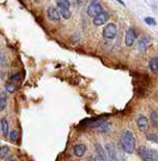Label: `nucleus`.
Wrapping results in <instances>:
<instances>
[{
  "instance_id": "1",
  "label": "nucleus",
  "mask_w": 158,
  "mask_h": 161,
  "mask_svg": "<svg viewBox=\"0 0 158 161\" xmlns=\"http://www.w3.org/2000/svg\"><path fill=\"white\" fill-rule=\"evenodd\" d=\"M121 146L127 153H132L135 149V137L129 130L125 131L121 135Z\"/></svg>"
},
{
  "instance_id": "2",
  "label": "nucleus",
  "mask_w": 158,
  "mask_h": 161,
  "mask_svg": "<svg viewBox=\"0 0 158 161\" xmlns=\"http://www.w3.org/2000/svg\"><path fill=\"white\" fill-rule=\"evenodd\" d=\"M137 151L144 161H158V153L154 149H150L144 146H141V147H139Z\"/></svg>"
},
{
  "instance_id": "3",
  "label": "nucleus",
  "mask_w": 158,
  "mask_h": 161,
  "mask_svg": "<svg viewBox=\"0 0 158 161\" xmlns=\"http://www.w3.org/2000/svg\"><path fill=\"white\" fill-rule=\"evenodd\" d=\"M87 12L89 16L95 17L96 15H99V14H101V13L103 12V7H102V4L100 3V1L93 0L91 3L89 4Z\"/></svg>"
},
{
  "instance_id": "4",
  "label": "nucleus",
  "mask_w": 158,
  "mask_h": 161,
  "mask_svg": "<svg viewBox=\"0 0 158 161\" xmlns=\"http://www.w3.org/2000/svg\"><path fill=\"white\" fill-rule=\"evenodd\" d=\"M117 25L114 23H109L103 29V36L106 39H114L117 35Z\"/></svg>"
},
{
  "instance_id": "5",
  "label": "nucleus",
  "mask_w": 158,
  "mask_h": 161,
  "mask_svg": "<svg viewBox=\"0 0 158 161\" xmlns=\"http://www.w3.org/2000/svg\"><path fill=\"white\" fill-rule=\"evenodd\" d=\"M137 32H135V29L134 28L128 29L127 33H126V39H125L126 46L127 47L133 46V43H134L135 39H137Z\"/></svg>"
},
{
  "instance_id": "6",
  "label": "nucleus",
  "mask_w": 158,
  "mask_h": 161,
  "mask_svg": "<svg viewBox=\"0 0 158 161\" xmlns=\"http://www.w3.org/2000/svg\"><path fill=\"white\" fill-rule=\"evenodd\" d=\"M105 149H106V151H107L108 161H118L116 149H115V146H114L112 143H108V144L105 145Z\"/></svg>"
},
{
  "instance_id": "7",
  "label": "nucleus",
  "mask_w": 158,
  "mask_h": 161,
  "mask_svg": "<svg viewBox=\"0 0 158 161\" xmlns=\"http://www.w3.org/2000/svg\"><path fill=\"white\" fill-rule=\"evenodd\" d=\"M108 18H109V14L107 12H103L99 14V15H96L95 17H93V24L95 25V26H101V25L105 24L106 22L108 21Z\"/></svg>"
},
{
  "instance_id": "8",
  "label": "nucleus",
  "mask_w": 158,
  "mask_h": 161,
  "mask_svg": "<svg viewBox=\"0 0 158 161\" xmlns=\"http://www.w3.org/2000/svg\"><path fill=\"white\" fill-rule=\"evenodd\" d=\"M137 128L140 129V131H143V132H145L147 131V129H148V120L146 118L145 116H139L137 119Z\"/></svg>"
},
{
  "instance_id": "9",
  "label": "nucleus",
  "mask_w": 158,
  "mask_h": 161,
  "mask_svg": "<svg viewBox=\"0 0 158 161\" xmlns=\"http://www.w3.org/2000/svg\"><path fill=\"white\" fill-rule=\"evenodd\" d=\"M47 15L49 17V20H51V21L53 22H58L61 20V14H60V12L55 8H53V7H50V8L48 9Z\"/></svg>"
},
{
  "instance_id": "10",
  "label": "nucleus",
  "mask_w": 158,
  "mask_h": 161,
  "mask_svg": "<svg viewBox=\"0 0 158 161\" xmlns=\"http://www.w3.org/2000/svg\"><path fill=\"white\" fill-rule=\"evenodd\" d=\"M87 151V147L84 144H77L74 146V153L77 157H82Z\"/></svg>"
},
{
  "instance_id": "11",
  "label": "nucleus",
  "mask_w": 158,
  "mask_h": 161,
  "mask_svg": "<svg viewBox=\"0 0 158 161\" xmlns=\"http://www.w3.org/2000/svg\"><path fill=\"white\" fill-rule=\"evenodd\" d=\"M148 43H150V39L145 36H143V37L139 40V43H137V50L140 51V52H144L146 50V48L148 47Z\"/></svg>"
},
{
  "instance_id": "12",
  "label": "nucleus",
  "mask_w": 158,
  "mask_h": 161,
  "mask_svg": "<svg viewBox=\"0 0 158 161\" xmlns=\"http://www.w3.org/2000/svg\"><path fill=\"white\" fill-rule=\"evenodd\" d=\"M94 147H95V151H96V155H99L100 157H102L104 160L108 161V157H107V155L105 153V149L101 146L100 144H95L94 145Z\"/></svg>"
},
{
  "instance_id": "13",
  "label": "nucleus",
  "mask_w": 158,
  "mask_h": 161,
  "mask_svg": "<svg viewBox=\"0 0 158 161\" xmlns=\"http://www.w3.org/2000/svg\"><path fill=\"white\" fill-rule=\"evenodd\" d=\"M150 70H152V73L157 74L158 73V58H154L150 60Z\"/></svg>"
},
{
  "instance_id": "14",
  "label": "nucleus",
  "mask_w": 158,
  "mask_h": 161,
  "mask_svg": "<svg viewBox=\"0 0 158 161\" xmlns=\"http://www.w3.org/2000/svg\"><path fill=\"white\" fill-rule=\"evenodd\" d=\"M60 14H61V16H62L63 18H65V20H69L71 16V11H69L68 9H64V8H60Z\"/></svg>"
},
{
  "instance_id": "15",
  "label": "nucleus",
  "mask_w": 158,
  "mask_h": 161,
  "mask_svg": "<svg viewBox=\"0 0 158 161\" xmlns=\"http://www.w3.org/2000/svg\"><path fill=\"white\" fill-rule=\"evenodd\" d=\"M56 4L58 8L69 9L71 8V2L68 0H56Z\"/></svg>"
},
{
  "instance_id": "16",
  "label": "nucleus",
  "mask_w": 158,
  "mask_h": 161,
  "mask_svg": "<svg viewBox=\"0 0 158 161\" xmlns=\"http://www.w3.org/2000/svg\"><path fill=\"white\" fill-rule=\"evenodd\" d=\"M1 129H2V132L4 135H8L9 134V122L7 119L1 120Z\"/></svg>"
},
{
  "instance_id": "17",
  "label": "nucleus",
  "mask_w": 158,
  "mask_h": 161,
  "mask_svg": "<svg viewBox=\"0 0 158 161\" xmlns=\"http://www.w3.org/2000/svg\"><path fill=\"white\" fill-rule=\"evenodd\" d=\"M9 153V147L8 146H1L0 147V158L4 159L7 157V155Z\"/></svg>"
},
{
  "instance_id": "18",
  "label": "nucleus",
  "mask_w": 158,
  "mask_h": 161,
  "mask_svg": "<svg viewBox=\"0 0 158 161\" xmlns=\"http://www.w3.org/2000/svg\"><path fill=\"white\" fill-rule=\"evenodd\" d=\"M5 106H7V96L2 94L0 96V110H4Z\"/></svg>"
},
{
  "instance_id": "19",
  "label": "nucleus",
  "mask_w": 158,
  "mask_h": 161,
  "mask_svg": "<svg viewBox=\"0 0 158 161\" xmlns=\"http://www.w3.org/2000/svg\"><path fill=\"white\" fill-rule=\"evenodd\" d=\"M150 119L153 121V123H154L155 127H158V115L156 112H152L150 114Z\"/></svg>"
},
{
  "instance_id": "20",
  "label": "nucleus",
  "mask_w": 158,
  "mask_h": 161,
  "mask_svg": "<svg viewBox=\"0 0 158 161\" xmlns=\"http://www.w3.org/2000/svg\"><path fill=\"white\" fill-rule=\"evenodd\" d=\"M146 138H147L148 140L154 142V143H158V136H157V134H155V133L147 134V135H146Z\"/></svg>"
},
{
  "instance_id": "21",
  "label": "nucleus",
  "mask_w": 158,
  "mask_h": 161,
  "mask_svg": "<svg viewBox=\"0 0 158 161\" xmlns=\"http://www.w3.org/2000/svg\"><path fill=\"white\" fill-rule=\"evenodd\" d=\"M17 136H19V133H17L16 130H13V131L10 132V140H12V142H16Z\"/></svg>"
},
{
  "instance_id": "22",
  "label": "nucleus",
  "mask_w": 158,
  "mask_h": 161,
  "mask_svg": "<svg viewBox=\"0 0 158 161\" xmlns=\"http://www.w3.org/2000/svg\"><path fill=\"white\" fill-rule=\"evenodd\" d=\"M7 65V58L2 52H0V66H5Z\"/></svg>"
},
{
  "instance_id": "23",
  "label": "nucleus",
  "mask_w": 158,
  "mask_h": 161,
  "mask_svg": "<svg viewBox=\"0 0 158 161\" xmlns=\"http://www.w3.org/2000/svg\"><path fill=\"white\" fill-rule=\"evenodd\" d=\"M5 90L8 92H10V93H12V92L15 91V87L13 86L12 83H7L5 84Z\"/></svg>"
},
{
  "instance_id": "24",
  "label": "nucleus",
  "mask_w": 158,
  "mask_h": 161,
  "mask_svg": "<svg viewBox=\"0 0 158 161\" xmlns=\"http://www.w3.org/2000/svg\"><path fill=\"white\" fill-rule=\"evenodd\" d=\"M145 23L148 25H152V26L156 25V21H155L153 17H145Z\"/></svg>"
},
{
  "instance_id": "25",
  "label": "nucleus",
  "mask_w": 158,
  "mask_h": 161,
  "mask_svg": "<svg viewBox=\"0 0 158 161\" xmlns=\"http://www.w3.org/2000/svg\"><path fill=\"white\" fill-rule=\"evenodd\" d=\"M20 74H15V75H12L11 77H10V80H12V81H16V80H19L20 79Z\"/></svg>"
},
{
  "instance_id": "26",
  "label": "nucleus",
  "mask_w": 158,
  "mask_h": 161,
  "mask_svg": "<svg viewBox=\"0 0 158 161\" xmlns=\"http://www.w3.org/2000/svg\"><path fill=\"white\" fill-rule=\"evenodd\" d=\"M94 161H106V160H104V159H103L102 157H100L99 155H96L95 158H94Z\"/></svg>"
},
{
  "instance_id": "27",
  "label": "nucleus",
  "mask_w": 158,
  "mask_h": 161,
  "mask_svg": "<svg viewBox=\"0 0 158 161\" xmlns=\"http://www.w3.org/2000/svg\"><path fill=\"white\" fill-rule=\"evenodd\" d=\"M7 161H17V160H16V158L15 157H10V158L7 159Z\"/></svg>"
},
{
  "instance_id": "28",
  "label": "nucleus",
  "mask_w": 158,
  "mask_h": 161,
  "mask_svg": "<svg viewBox=\"0 0 158 161\" xmlns=\"http://www.w3.org/2000/svg\"><path fill=\"white\" fill-rule=\"evenodd\" d=\"M84 1H86V0H77V3H78V4H82Z\"/></svg>"
},
{
  "instance_id": "29",
  "label": "nucleus",
  "mask_w": 158,
  "mask_h": 161,
  "mask_svg": "<svg viewBox=\"0 0 158 161\" xmlns=\"http://www.w3.org/2000/svg\"><path fill=\"white\" fill-rule=\"evenodd\" d=\"M117 1H118V2H119V3H121V4H122V5H125V3H124V1H122V0H117Z\"/></svg>"
},
{
  "instance_id": "30",
  "label": "nucleus",
  "mask_w": 158,
  "mask_h": 161,
  "mask_svg": "<svg viewBox=\"0 0 158 161\" xmlns=\"http://www.w3.org/2000/svg\"><path fill=\"white\" fill-rule=\"evenodd\" d=\"M69 161H78V160H69Z\"/></svg>"
}]
</instances>
